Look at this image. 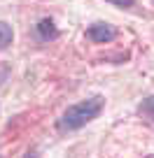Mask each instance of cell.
<instances>
[{"label": "cell", "instance_id": "cell-1", "mask_svg": "<svg viewBox=\"0 0 154 158\" xmlns=\"http://www.w3.org/2000/svg\"><path fill=\"white\" fill-rule=\"evenodd\" d=\"M103 109H105V98L103 95H91L86 100H80V102L70 105L63 112V116L59 118L56 128L61 133H75V130L84 128L86 123H91L94 118H98Z\"/></svg>", "mask_w": 154, "mask_h": 158}, {"label": "cell", "instance_id": "cell-2", "mask_svg": "<svg viewBox=\"0 0 154 158\" xmlns=\"http://www.w3.org/2000/svg\"><path fill=\"white\" fill-rule=\"evenodd\" d=\"M117 35H119V30L108 21H96L86 28V40H91L96 44H108V42L117 40Z\"/></svg>", "mask_w": 154, "mask_h": 158}, {"label": "cell", "instance_id": "cell-3", "mask_svg": "<svg viewBox=\"0 0 154 158\" xmlns=\"http://www.w3.org/2000/svg\"><path fill=\"white\" fill-rule=\"evenodd\" d=\"M35 30H37V37H40L42 42H54V40L59 37V28H56V23L51 19H42L40 23L35 26Z\"/></svg>", "mask_w": 154, "mask_h": 158}, {"label": "cell", "instance_id": "cell-4", "mask_svg": "<svg viewBox=\"0 0 154 158\" xmlns=\"http://www.w3.org/2000/svg\"><path fill=\"white\" fill-rule=\"evenodd\" d=\"M138 114L147 121V123L154 126V95H149V98H145L143 102L138 105Z\"/></svg>", "mask_w": 154, "mask_h": 158}, {"label": "cell", "instance_id": "cell-5", "mask_svg": "<svg viewBox=\"0 0 154 158\" xmlns=\"http://www.w3.org/2000/svg\"><path fill=\"white\" fill-rule=\"evenodd\" d=\"M12 40H14V30L7 21H0V51L7 49L12 44Z\"/></svg>", "mask_w": 154, "mask_h": 158}, {"label": "cell", "instance_id": "cell-6", "mask_svg": "<svg viewBox=\"0 0 154 158\" xmlns=\"http://www.w3.org/2000/svg\"><path fill=\"white\" fill-rule=\"evenodd\" d=\"M105 2H112L114 7H121V10H131L135 5V0H105Z\"/></svg>", "mask_w": 154, "mask_h": 158}, {"label": "cell", "instance_id": "cell-7", "mask_svg": "<svg viewBox=\"0 0 154 158\" xmlns=\"http://www.w3.org/2000/svg\"><path fill=\"white\" fill-rule=\"evenodd\" d=\"M152 2H154V0H152Z\"/></svg>", "mask_w": 154, "mask_h": 158}]
</instances>
